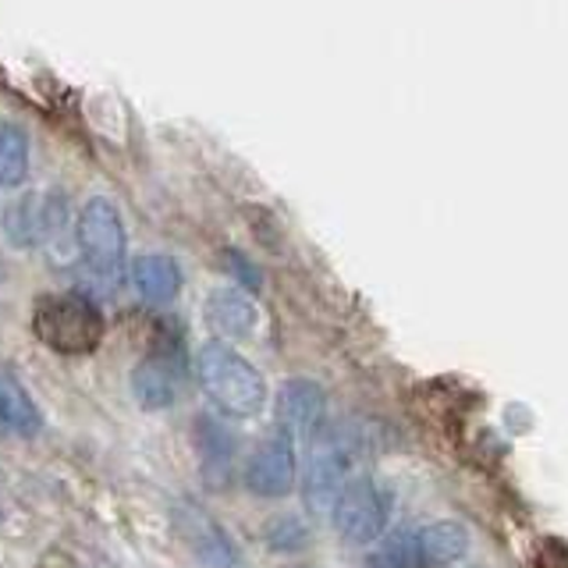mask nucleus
Here are the masks:
<instances>
[{"label": "nucleus", "mask_w": 568, "mask_h": 568, "mask_svg": "<svg viewBox=\"0 0 568 568\" xmlns=\"http://www.w3.org/2000/svg\"><path fill=\"white\" fill-rule=\"evenodd\" d=\"M352 440L331 430L327 423L310 437V455L302 466V501L313 515L334 511V501L352 479Z\"/></svg>", "instance_id": "nucleus-3"}, {"label": "nucleus", "mask_w": 568, "mask_h": 568, "mask_svg": "<svg viewBox=\"0 0 568 568\" xmlns=\"http://www.w3.org/2000/svg\"><path fill=\"white\" fill-rule=\"evenodd\" d=\"M75 242L85 266L103 281H114L124 266V221L111 200L93 195L75 221Z\"/></svg>", "instance_id": "nucleus-5"}, {"label": "nucleus", "mask_w": 568, "mask_h": 568, "mask_svg": "<svg viewBox=\"0 0 568 568\" xmlns=\"http://www.w3.org/2000/svg\"><path fill=\"white\" fill-rule=\"evenodd\" d=\"M227 260H231V263H227V266H231V274H239L248 292L260 288V274H256V266H253V263H248L245 256H239V253H227Z\"/></svg>", "instance_id": "nucleus-18"}, {"label": "nucleus", "mask_w": 568, "mask_h": 568, "mask_svg": "<svg viewBox=\"0 0 568 568\" xmlns=\"http://www.w3.org/2000/svg\"><path fill=\"white\" fill-rule=\"evenodd\" d=\"M200 384L210 395V402L221 413L235 419H253L266 408V390L263 373L245 359L242 352H235L224 342H206L200 352Z\"/></svg>", "instance_id": "nucleus-1"}, {"label": "nucleus", "mask_w": 568, "mask_h": 568, "mask_svg": "<svg viewBox=\"0 0 568 568\" xmlns=\"http://www.w3.org/2000/svg\"><path fill=\"white\" fill-rule=\"evenodd\" d=\"M178 390H182V363L168 352L142 359L132 373V395L142 408H168Z\"/></svg>", "instance_id": "nucleus-10"}, {"label": "nucleus", "mask_w": 568, "mask_h": 568, "mask_svg": "<svg viewBox=\"0 0 568 568\" xmlns=\"http://www.w3.org/2000/svg\"><path fill=\"white\" fill-rule=\"evenodd\" d=\"M473 537L469 529L455 519H437L419 529V555L423 565H455L469 555Z\"/></svg>", "instance_id": "nucleus-12"}, {"label": "nucleus", "mask_w": 568, "mask_h": 568, "mask_svg": "<svg viewBox=\"0 0 568 568\" xmlns=\"http://www.w3.org/2000/svg\"><path fill=\"white\" fill-rule=\"evenodd\" d=\"M390 508H395V497L390 490L373 476H352L342 497L334 501L331 523L337 529V537L352 547H369L384 540L387 523H390Z\"/></svg>", "instance_id": "nucleus-4"}, {"label": "nucleus", "mask_w": 568, "mask_h": 568, "mask_svg": "<svg viewBox=\"0 0 568 568\" xmlns=\"http://www.w3.org/2000/svg\"><path fill=\"white\" fill-rule=\"evenodd\" d=\"M36 337L61 355H85L97 352L103 342V313L93 298L79 292L43 295L32 310Z\"/></svg>", "instance_id": "nucleus-2"}, {"label": "nucleus", "mask_w": 568, "mask_h": 568, "mask_svg": "<svg viewBox=\"0 0 568 568\" xmlns=\"http://www.w3.org/2000/svg\"><path fill=\"white\" fill-rule=\"evenodd\" d=\"M242 479L245 490L256 497H288L298 479L295 437L288 430H281V426L271 437H263L253 448V455H248Z\"/></svg>", "instance_id": "nucleus-6"}, {"label": "nucleus", "mask_w": 568, "mask_h": 568, "mask_svg": "<svg viewBox=\"0 0 568 568\" xmlns=\"http://www.w3.org/2000/svg\"><path fill=\"white\" fill-rule=\"evenodd\" d=\"M203 316L213 327V334L227 342H245L260 327V306L242 288H221L203 302Z\"/></svg>", "instance_id": "nucleus-9"}, {"label": "nucleus", "mask_w": 568, "mask_h": 568, "mask_svg": "<svg viewBox=\"0 0 568 568\" xmlns=\"http://www.w3.org/2000/svg\"><path fill=\"white\" fill-rule=\"evenodd\" d=\"M4 235L18 248H32L47 242V221H43V195H22L4 210Z\"/></svg>", "instance_id": "nucleus-13"}, {"label": "nucleus", "mask_w": 568, "mask_h": 568, "mask_svg": "<svg viewBox=\"0 0 568 568\" xmlns=\"http://www.w3.org/2000/svg\"><path fill=\"white\" fill-rule=\"evenodd\" d=\"M266 544H271V550H302L310 540V529L302 526L298 515H277V519L263 529Z\"/></svg>", "instance_id": "nucleus-17"}, {"label": "nucleus", "mask_w": 568, "mask_h": 568, "mask_svg": "<svg viewBox=\"0 0 568 568\" xmlns=\"http://www.w3.org/2000/svg\"><path fill=\"white\" fill-rule=\"evenodd\" d=\"M132 288L150 306H168V302L182 292V271L164 253H146L132 263Z\"/></svg>", "instance_id": "nucleus-11"}, {"label": "nucleus", "mask_w": 568, "mask_h": 568, "mask_svg": "<svg viewBox=\"0 0 568 568\" xmlns=\"http://www.w3.org/2000/svg\"><path fill=\"white\" fill-rule=\"evenodd\" d=\"M29 178V135L14 121H0V192L18 189Z\"/></svg>", "instance_id": "nucleus-15"}, {"label": "nucleus", "mask_w": 568, "mask_h": 568, "mask_svg": "<svg viewBox=\"0 0 568 568\" xmlns=\"http://www.w3.org/2000/svg\"><path fill=\"white\" fill-rule=\"evenodd\" d=\"M174 529L182 532L185 544L213 568H239V550L231 544V537L221 529V523L210 511L195 505H178L174 508Z\"/></svg>", "instance_id": "nucleus-8"}, {"label": "nucleus", "mask_w": 568, "mask_h": 568, "mask_svg": "<svg viewBox=\"0 0 568 568\" xmlns=\"http://www.w3.org/2000/svg\"><path fill=\"white\" fill-rule=\"evenodd\" d=\"M327 390L310 377H292L277 390V426L292 437H313L327 419Z\"/></svg>", "instance_id": "nucleus-7"}, {"label": "nucleus", "mask_w": 568, "mask_h": 568, "mask_svg": "<svg viewBox=\"0 0 568 568\" xmlns=\"http://www.w3.org/2000/svg\"><path fill=\"white\" fill-rule=\"evenodd\" d=\"M0 423L11 426L18 434H36L43 423L40 408L29 398V390L11 377H0Z\"/></svg>", "instance_id": "nucleus-16"}, {"label": "nucleus", "mask_w": 568, "mask_h": 568, "mask_svg": "<svg viewBox=\"0 0 568 568\" xmlns=\"http://www.w3.org/2000/svg\"><path fill=\"white\" fill-rule=\"evenodd\" d=\"M195 444H200L206 479H217V484H224V476L231 469V458H235V444H231L227 430L221 423L200 416V419H195Z\"/></svg>", "instance_id": "nucleus-14"}]
</instances>
